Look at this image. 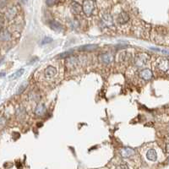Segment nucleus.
<instances>
[{"label":"nucleus","instance_id":"30","mask_svg":"<svg viewBox=\"0 0 169 169\" xmlns=\"http://www.w3.org/2000/svg\"><path fill=\"white\" fill-rule=\"evenodd\" d=\"M22 2L23 3H26V2H28V0H22Z\"/></svg>","mask_w":169,"mask_h":169},{"label":"nucleus","instance_id":"25","mask_svg":"<svg viewBox=\"0 0 169 169\" xmlns=\"http://www.w3.org/2000/svg\"><path fill=\"white\" fill-rule=\"evenodd\" d=\"M58 2V0H46V4L48 6H52V5H54L56 3Z\"/></svg>","mask_w":169,"mask_h":169},{"label":"nucleus","instance_id":"10","mask_svg":"<svg viewBox=\"0 0 169 169\" xmlns=\"http://www.w3.org/2000/svg\"><path fill=\"white\" fill-rule=\"evenodd\" d=\"M46 107L45 104L43 103H41V104H38L36 108H35V114L37 116H39V117H42L44 114L46 113Z\"/></svg>","mask_w":169,"mask_h":169},{"label":"nucleus","instance_id":"15","mask_svg":"<svg viewBox=\"0 0 169 169\" xmlns=\"http://www.w3.org/2000/svg\"><path fill=\"white\" fill-rule=\"evenodd\" d=\"M146 158L151 161H156L157 159V153L154 149H150L146 152Z\"/></svg>","mask_w":169,"mask_h":169},{"label":"nucleus","instance_id":"18","mask_svg":"<svg viewBox=\"0 0 169 169\" xmlns=\"http://www.w3.org/2000/svg\"><path fill=\"white\" fill-rule=\"evenodd\" d=\"M16 116L17 118H19L20 120H23L25 118V109L23 107H20L16 112Z\"/></svg>","mask_w":169,"mask_h":169},{"label":"nucleus","instance_id":"24","mask_svg":"<svg viewBox=\"0 0 169 169\" xmlns=\"http://www.w3.org/2000/svg\"><path fill=\"white\" fill-rule=\"evenodd\" d=\"M7 5V0H0V10Z\"/></svg>","mask_w":169,"mask_h":169},{"label":"nucleus","instance_id":"8","mask_svg":"<svg viewBox=\"0 0 169 169\" xmlns=\"http://www.w3.org/2000/svg\"><path fill=\"white\" fill-rule=\"evenodd\" d=\"M129 21V14L125 11H122L118 14V23H119L120 25H124L126 24L128 21Z\"/></svg>","mask_w":169,"mask_h":169},{"label":"nucleus","instance_id":"2","mask_svg":"<svg viewBox=\"0 0 169 169\" xmlns=\"http://www.w3.org/2000/svg\"><path fill=\"white\" fill-rule=\"evenodd\" d=\"M149 59H150V56L147 53H140L136 54V56L135 57L134 63H135V65L136 67L142 68L147 64Z\"/></svg>","mask_w":169,"mask_h":169},{"label":"nucleus","instance_id":"19","mask_svg":"<svg viewBox=\"0 0 169 169\" xmlns=\"http://www.w3.org/2000/svg\"><path fill=\"white\" fill-rule=\"evenodd\" d=\"M24 72H25V69H19V70H17L15 73H14L13 75L9 76V79L10 80H15V79H18V78H20L23 74H24Z\"/></svg>","mask_w":169,"mask_h":169},{"label":"nucleus","instance_id":"26","mask_svg":"<svg viewBox=\"0 0 169 169\" xmlns=\"http://www.w3.org/2000/svg\"><path fill=\"white\" fill-rule=\"evenodd\" d=\"M116 169H129V167L127 164H120L116 167Z\"/></svg>","mask_w":169,"mask_h":169},{"label":"nucleus","instance_id":"5","mask_svg":"<svg viewBox=\"0 0 169 169\" xmlns=\"http://www.w3.org/2000/svg\"><path fill=\"white\" fill-rule=\"evenodd\" d=\"M98 59L100 60V62L103 64H109L113 62V54H111L110 53H101L99 55Z\"/></svg>","mask_w":169,"mask_h":169},{"label":"nucleus","instance_id":"31","mask_svg":"<svg viewBox=\"0 0 169 169\" xmlns=\"http://www.w3.org/2000/svg\"><path fill=\"white\" fill-rule=\"evenodd\" d=\"M3 60H4V59H0V63H2V62H3Z\"/></svg>","mask_w":169,"mask_h":169},{"label":"nucleus","instance_id":"17","mask_svg":"<svg viewBox=\"0 0 169 169\" xmlns=\"http://www.w3.org/2000/svg\"><path fill=\"white\" fill-rule=\"evenodd\" d=\"M71 10L74 14H80V12L82 11V7L80 4H78L76 2H72Z\"/></svg>","mask_w":169,"mask_h":169},{"label":"nucleus","instance_id":"23","mask_svg":"<svg viewBox=\"0 0 169 169\" xmlns=\"http://www.w3.org/2000/svg\"><path fill=\"white\" fill-rule=\"evenodd\" d=\"M53 42V39L51 37H44L42 39L41 44H42V45H46L47 43H50V42Z\"/></svg>","mask_w":169,"mask_h":169},{"label":"nucleus","instance_id":"3","mask_svg":"<svg viewBox=\"0 0 169 169\" xmlns=\"http://www.w3.org/2000/svg\"><path fill=\"white\" fill-rule=\"evenodd\" d=\"M94 8H95V3L93 0H84L82 9L87 16L92 14Z\"/></svg>","mask_w":169,"mask_h":169},{"label":"nucleus","instance_id":"21","mask_svg":"<svg viewBox=\"0 0 169 169\" xmlns=\"http://www.w3.org/2000/svg\"><path fill=\"white\" fill-rule=\"evenodd\" d=\"M97 45H85V46H83L80 47L79 49L83 52H89V51H93L95 49H97Z\"/></svg>","mask_w":169,"mask_h":169},{"label":"nucleus","instance_id":"29","mask_svg":"<svg viewBox=\"0 0 169 169\" xmlns=\"http://www.w3.org/2000/svg\"><path fill=\"white\" fill-rule=\"evenodd\" d=\"M4 76H5V73H4V72L0 73V77H4Z\"/></svg>","mask_w":169,"mask_h":169},{"label":"nucleus","instance_id":"13","mask_svg":"<svg viewBox=\"0 0 169 169\" xmlns=\"http://www.w3.org/2000/svg\"><path fill=\"white\" fill-rule=\"evenodd\" d=\"M130 59V54L126 52V51H123L121 52L120 53H118V62H121V63H126Z\"/></svg>","mask_w":169,"mask_h":169},{"label":"nucleus","instance_id":"1","mask_svg":"<svg viewBox=\"0 0 169 169\" xmlns=\"http://www.w3.org/2000/svg\"><path fill=\"white\" fill-rule=\"evenodd\" d=\"M155 68L157 71L161 73L169 72V59L166 58H159L156 61Z\"/></svg>","mask_w":169,"mask_h":169},{"label":"nucleus","instance_id":"28","mask_svg":"<svg viewBox=\"0 0 169 169\" xmlns=\"http://www.w3.org/2000/svg\"><path fill=\"white\" fill-rule=\"evenodd\" d=\"M4 19H3V17L0 16V30L3 29V27H4Z\"/></svg>","mask_w":169,"mask_h":169},{"label":"nucleus","instance_id":"4","mask_svg":"<svg viewBox=\"0 0 169 169\" xmlns=\"http://www.w3.org/2000/svg\"><path fill=\"white\" fill-rule=\"evenodd\" d=\"M57 73H58L57 69L54 66L49 65L44 70V76H45V78L47 79V80H52V79H53L55 76L57 75Z\"/></svg>","mask_w":169,"mask_h":169},{"label":"nucleus","instance_id":"12","mask_svg":"<svg viewBox=\"0 0 169 169\" xmlns=\"http://www.w3.org/2000/svg\"><path fill=\"white\" fill-rule=\"evenodd\" d=\"M11 40V34L7 30L2 29L0 30V41L1 42H8Z\"/></svg>","mask_w":169,"mask_h":169},{"label":"nucleus","instance_id":"27","mask_svg":"<svg viewBox=\"0 0 169 169\" xmlns=\"http://www.w3.org/2000/svg\"><path fill=\"white\" fill-rule=\"evenodd\" d=\"M5 123H6V120H5V118H0V127H4V125H5Z\"/></svg>","mask_w":169,"mask_h":169},{"label":"nucleus","instance_id":"6","mask_svg":"<svg viewBox=\"0 0 169 169\" xmlns=\"http://www.w3.org/2000/svg\"><path fill=\"white\" fill-rule=\"evenodd\" d=\"M139 75L144 80H151L153 78V73L149 69H144L139 71Z\"/></svg>","mask_w":169,"mask_h":169},{"label":"nucleus","instance_id":"16","mask_svg":"<svg viewBox=\"0 0 169 169\" xmlns=\"http://www.w3.org/2000/svg\"><path fill=\"white\" fill-rule=\"evenodd\" d=\"M17 8L16 7H12V8H8V11L6 12V14H5V17L8 19V20H13L14 17L16 16L17 14Z\"/></svg>","mask_w":169,"mask_h":169},{"label":"nucleus","instance_id":"14","mask_svg":"<svg viewBox=\"0 0 169 169\" xmlns=\"http://www.w3.org/2000/svg\"><path fill=\"white\" fill-rule=\"evenodd\" d=\"M49 25H50V27L53 30H55V31H57V32H61V31H63V25H61L59 22H58V21H50V22H49Z\"/></svg>","mask_w":169,"mask_h":169},{"label":"nucleus","instance_id":"7","mask_svg":"<svg viewBox=\"0 0 169 169\" xmlns=\"http://www.w3.org/2000/svg\"><path fill=\"white\" fill-rule=\"evenodd\" d=\"M135 153V150L130 147L122 148L121 151H120L121 156H122L123 157H124V158H129V157H130V156H134Z\"/></svg>","mask_w":169,"mask_h":169},{"label":"nucleus","instance_id":"9","mask_svg":"<svg viewBox=\"0 0 169 169\" xmlns=\"http://www.w3.org/2000/svg\"><path fill=\"white\" fill-rule=\"evenodd\" d=\"M66 63H67V67L69 69H75L78 66L79 61L75 57H69L67 61H66Z\"/></svg>","mask_w":169,"mask_h":169},{"label":"nucleus","instance_id":"11","mask_svg":"<svg viewBox=\"0 0 169 169\" xmlns=\"http://www.w3.org/2000/svg\"><path fill=\"white\" fill-rule=\"evenodd\" d=\"M101 19H102L104 25H107V26H112L113 25V16L110 14L109 13H105L102 15Z\"/></svg>","mask_w":169,"mask_h":169},{"label":"nucleus","instance_id":"22","mask_svg":"<svg viewBox=\"0 0 169 169\" xmlns=\"http://www.w3.org/2000/svg\"><path fill=\"white\" fill-rule=\"evenodd\" d=\"M72 53H73V51H68V52L61 53V54L59 55V58H61V59H68L69 57H70V55Z\"/></svg>","mask_w":169,"mask_h":169},{"label":"nucleus","instance_id":"20","mask_svg":"<svg viewBox=\"0 0 169 169\" xmlns=\"http://www.w3.org/2000/svg\"><path fill=\"white\" fill-rule=\"evenodd\" d=\"M27 86H28V82H27V81L23 82V83L19 86V88L17 89V92H16L17 95H20V94H21V93L24 92L25 90H26V88H27Z\"/></svg>","mask_w":169,"mask_h":169}]
</instances>
